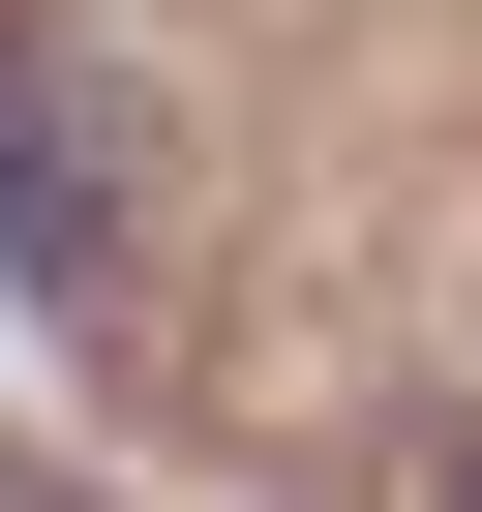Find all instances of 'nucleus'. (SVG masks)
<instances>
[{"instance_id":"f257e3e1","label":"nucleus","mask_w":482,"mask_h":512,"mask_svg":"<svg viewBox=\"0 0 482 512\" xmlns=\"http://www.w3.org/2000/svg\"><path fill=\"white\" fill-rule=\"evenodd\" d=\"M0 272H31V302H121V121L31 31H0Z\"/></svg>"},{"instance_id":"f03ea898","label":"nucleus","mask_w":482,"mask_h":512,"mask_svg":"<svg viewBox=\"0 0 482 512\" xmlns=\"http://www.w3.org/2000/svg\"><path fill=\"white\" fill-rule=\"evenodd\" d=\"M422 512H482V392H452V422H422Z\"/></svg>"},{"instance_id":"7ed1b4c3","label":"nucleus","mask_w":482,"mask_h":512,"mask_svg":"<svg viewBox=\"0 0 482 512\" xmlns=\"http://www.w3.org/2000/svg\"><path fill=\"white\" fill-rule=\"evenodd\" d=\"M0 512H91V482H31V452H0Z\"/></svg>"}]
</instances>
